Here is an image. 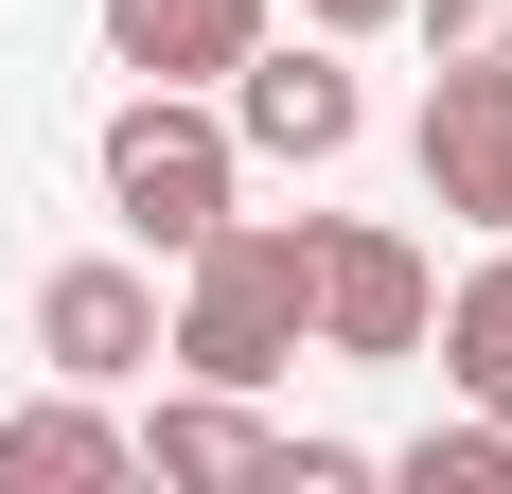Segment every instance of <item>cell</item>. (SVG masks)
I'll list each match as a JSON object with an SVG mask.
<instances>
[{
  "label": "cell",
  "mask_w": 512,
  "mask_h": 494,
  "mask_svg": "<svg viewBox=\"0 0 512 494\" xmlns=\"http://www.w3.org/2000/svg\"><path fill=\"white\" fill-rule=\"evenodd\" d=\"M371 477H407V494H512V424H495V406H460V424H424V442H389Z\"/></svg>",
  "instance_id": "obj_11"
},
{
  "label": "cell",
  "mask_w": 512,
  "mask_h": 494,
  "mask_svg": "<svg viewBox=\"0 0 512 494\" xmlns=\"http://www.w3.org/2000/svg\"><path fill=\"white\" fill-rule=\"evenodd\" d=\"M248 36H265V0H106V71L124 89H230Z\"/></svg>",
  "instance_id": "obj_7"
},
{
  "label": "cell",
  "mask_w": 512,
  "mask_h": 494,
  "mask_svg": "<svg viewBox=\"0 0 512 494\" xmlns=\"http://www.w3.org/2000/svg\"><path fill=\"white\" fill-rule=\"evenodd\" d=\"M106 477H142V459H124V424L89 389H53V406L0 424V494H106Z\"/></svg>",
  "instance_id": "obj_9"
},
{
  "label": "cell",
  "mask_w": 512,
  "mask_h": 494,
  "mask_svg": "<svg viewBox=\"0 0 512 494\" xmlns=\"http://www.w3.org/2000/svg\"><path fill=\"white\" fill-rule=\"evenodd\" d=\"M424 53H512V0H407Z\"/></svg>",
  "instance_id": "obj_12"
},
{
  "label": "cell",
  "mask_w": 512,
  "mask_h": 494,
  "mask_svg": "<svg viewBox=\"0 0 512 494\" xmlns=\"http://www.w3.org/2000/svg\"><path fill=\"white\" fill-rule=\"evenodd\" d=\"M318 353V212H212L177 247V300H159V371H195V389H283Z\"/></svg>",
  "instance_id": "obj_1"
},
{
  "label": "cell",
  "mask_w": 512,
  "mask_h": 494,
  "mask_svg": "<svg viewBox=\"0 0 512 494\" xmlns=\"http://www.w3.org/2000/svg\"><path fill=\"white\" fill-rule=\"evenodd\" d=\"M424 195L460 230H512V53H442V89H424Z\"/></svg>",
  "instance_id": "obj_6"
},
{
  "label": "cell",
  "mask_w": 512,
  "mask_h": 494,
  "mask_svg": "<svg viewBox=\"0 0 512 494\" xmlns=\"http://www.w3.org/2000/svg\"><path fill=\"white\" fill-rule=\"evenodd\" d=\"M424 353H442V389H460V406H512V230H495V265H460V283H442Z\"/></svg>",
  "instance_id": "obj_10"
},
{
  "label": "cell",
  "mask_w": 512,
  "mask_h": 494,
  "mask_svg": "<svg viewBox=\"0 0 512 494\" xmlns=\"http://www.w3.org/2000/svg\"><path fill=\"white\" fill-rule=\"evenodd\" d=\"M36 353H53V389H142V371H159V283L106 265V247L53 265V283H36Z\"/></svg>",
  "instance_id": "obj_5"
},
{
  "label": "cell",
  "mask_w": 512,
  "mask_h": 494,
  "mask_svg": "<svg viewBox=\"0 0 512 494\" xmlns=\"http://www.w3.org/2000/svg\"><path fill=\"white\" fill-rule=\"evenodd\" d=\"M301 36H336V53H354V36H407V0H301Z\"/></svg>",
  "instance_id": "obj_13"
},
{
  "label": "cell",
  "mask_w": 512,
  "mask_h": 494,
  "mask_svg": "<svg viewBox=\"0 0 512 494\" xmlns=\"http://www.w3.org/2000/svg\"><path fill=\"white\" fill-rule=\"evenodd\" d=\"M424 318H442V265L407 230H354V212H318V353L336 371H407Z\"/></svg>",
  "instance_id": "obj_4"
},
{
  "label": "cell",
  "mask_w": 512,
  "mask_h": 494,
  "mask_svg": "<svg viewBox=\"0 0 512 494\" xmlns=\"http://www.w3.org/2000/svg\"><path fill=\"white\" fill-rule=\"evenodd\" d=\"M212 106H230V142L283 159V177H336L354 124H371V89H354V53H336V36H248Z\"/></svg>",
  "instance_id": "obj_3"
},
{
  "label": "cell",
  "mask_w": 512,
  "mask_h": 494,
  "mask_svg": "<svg viewBox=\"0 0 512 494\" xmlns=\"http://www.w3.org/2000/svg\"><path fill=\"white\" fill-rule=\"evenodd\" d=\"M124 459H142V477H265L283 424H265V389H195V371H177L159 424H124Z\"/></svg>",
  "instance_id": "obj_8"
},
{
  "label": "cell",
  "mask_w": 512,
  "mask_h": 494,
  "mask_svg": "<svg viewBox=\"0 0 512 494\" xmlns=\"http://www.w3.org/2000/svg\"><path fill=\"white\" fill-rule=\"evenodd\" d=\"M495 424H512V406H495Z\"/></svg>",
  "instance_id": "obj_14"
},
{
  "label": "cell",
  "mask_w": 512,
  "mask_h": 494,
  "mask_svg": "<svg viewBox=\"0 0 512 494\" xmlns=\"http://www.w3.org/2000/svg\"><path fill=\"white\" fill-rule=\"evenodd\" d=\"M89 159H106V212H124L142 247H195L212 212L248 195V142H230V106H212V89H124Z\"/></svg>",
  "instance_id": "obj_2"
}]
</instances>
